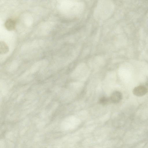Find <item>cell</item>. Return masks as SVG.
<instances>
[{"label": "cell", "instance_id": "6da1fadb", "mask_svg": "<svg viewBox=\"0 0 148 148\" xmlns=\"http://www.w3.org/2000/svg\"><path fill=\"white\" fill-rule=\"evenodd\" d=\"M147 91V89L146 87L141 86L135 87L133 90V93L137 96L141 97L145 95Z\"/></svg>", "mask_w": 148, "mask_h": 148}, {"label": "cell", "instance_id": "7a4b0ae2", "mask_svg": "<svg viewBox=\"0 0 148 148\" xmlns=\"http://www.w3.org/2000/svg\"><path fill=\"white\" fill-rule=\"evenodd\" d=\"M122 97L121 93L119 91H116L112 93L110 98L111 102L117 103L121 100Z\"/></svg>", "mask_w": 148, "mask_h": 148}, {"label": "cell", "instance_id": "3957f363", "mask_svg": "<svg viewBox=\"0 0 148 148\" xmlns=\"http://www.w3.org/2000/svg\"><path fill=\"white\" fill-rule=\"evenodd\" d=\"M16 21L12 18H8L5 21L4 25L6 29L9 31L14 30L16 26Z\"/></svg>", "mask_w": 148, "mask_h": 148}, {"label": "cell", "instance_id": "277c9868", "mask_svg": "<svg viewBox=\"0 0 148 148\" xmlns=\"http://www.w3.org/2000/svg\"><path fill=\"white\" fill-rule=\"evenodd\" d=\"M9 51V47L7 44L3 41H1L0 42V53L4 54Z\"/></svg>", "mask_w": 148, "mask_h": 148}, {"label": "cell", "instance_id": "5b68a950", "mask_svg": "<svg viewBox=\"0 0 148 148\" xmlns=\"http://www.w3.org/2000/svg\"><path fill=\"white\" fill-rule=\"evenodd\" d=\"M110 101H111L110 98L103 97L100 98L99 102L100 104L104 105L107 104Z\"/></svg>", "mask_w": 148, "mask_h": 148}, {"label": "cell", "instance_id": "8992f818", "mask_svg": "<svg viewBox=\"0 0 148 148\" xmlns=\"http://www.w3.org/2000/svg\"><path fill=\"white\" fill-rule=\"evenodd\" d=\"M146 85L148 87V82H147L146 83Z\"/></svg>", "mask_w": 148, "mask_h": 148}]
</instances>
